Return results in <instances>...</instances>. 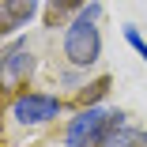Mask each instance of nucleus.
<instances>
[{
  "instance_id": "f257e3e1",
  "label": "nucleus",
  "mask_w": 147,
  "mask_h": 147,
  "mask_svg": "<svg viewBox=\"0 0 147 147\" xmlns=\"http://www.w3.org/2000/svg\"><path fill=\"white\" fill-rule=\"evenodd\" d=\"M102 4L98 0H87V4L72 15V23L64 26V57L72 68H94L102 61Z\"/></svg>"
},
{
  "instance_id": "f03ea898",
  "label": "nucleus",
  "mask_w": 147,
  "mask_h": 147,
  "mask_svg": "<svg viewBox=\"0 0 147 147\" xmlns=\"http://www.w3.org/2000/svg\"><path fill=\"white\" fill-rule=\"evenodd\" d=\"M109 113L106 106H83L64 128V147H98L109 132Z\"/></svg>"
},
{
  "instance_id": "7ed1b4c3",
  "label": "nucleus",
  "mask_w": 147,
  "mask_h": 147,
  "mask_svg": "<svg viewBox=\"0 0 147 147\" xmlns=\"http://www.w3.org/2000/svg\"><path fill=\"white\" fill-rule=\"evenodd\" d=\"M61 109H64V102L57 98V94H45V91H23V94L11 98V121L34 128V125H49L53 117H61Z\"/></svg>"
},
{
  "instance_id": "20e7f679",
  "label": "nucleus",
  "mask_w": 147,
  "mask_h": 147,
  "mask_svg": "<svg viewBox=\"0 0 147 147\" xmlns=\"http://www.w3.org/2000/svg\"><path fill=\"white\" fill-rule=\"evenodd\" d=\"M0 68H4V83H8V87L23 83L26 76L34 72V57H30V45H26V42H11V45L4 49V57H0Z\"/></svg>"
},
{
  "instance_id": "39448f33",
  "label": "nucleus",
  "mask_w": 147,
  "mask_h": 147,
  "mask_svg": "<svg viewBox=\"0 0 147 147\" xmlns=\"http://www.w3.org/2000/svg\"><path fill=\"white\" fill-rule=\"evenodd\" d=\"M38 15V0H0V30L15 34Z\"/></svg>"
},
{
  "instance_id": "423d86ee",
  "label": "nucleus",
  "mask_w": 147,
  "mask_h": 147,
  "mask_svg": "<svg viewBox=\"0 0 147 147\" xmlns=\"http://www.w3.org/2000/svg\"><path fill=\"white\" fill-rule=\"evenodd\" d=\"M98 147H147V132L143 128H132L128 121L125 125H109V132L102 136Z\"/></svg>"
},
{
  "instance_id": "0eeeda50",
  "label": "nucleus",
  "mask_w": 147,
  "mask_h": 147,
  "mask_svg": "<svg viewBox=\"0 0 147 147\" xmlns=\"http://www.w3.org/2000/svg\"><path fill=\"white\" fill-rule=\"evenodd\" d=\"M83 4H87V0H49V8H45V23H49V26H64V23H72L68 15H76Z\"/></svg>"
},
{
  "instance_id": "6e6552de",
  "label": "nucleus",
  "mask_w": 147,
  "mask_h": 147,
  "mask_svg": "<svg viewBox=\"0 0 147 147\" xmlns=\"http://www.w3.org/2000/svg\"><path fill=\"white\" fill-rule=\"evenodd\" d=\"M109 87H113V79H109V76H98V79H91V83H87L83 91H79V102H83V106H98V102L109 94Z\"/></svg>"
},
{
  "instance_id": "1a4fd4ad",
  "label": "nucleus",
  "mask_w": 147,
  "mask_h": 147,
  "mask_svg": "<svg viewBox=\"0 0 147 147\" xmlns=\"http://www.w3.org/2000/svg\"><path fill=\"white\" fill-rule=\"evenodd\" d=\"M125 42H128V45L143 57V61H147V42H143V34L136 30V26H125Z\"/></svg>"
}]
</instances>
